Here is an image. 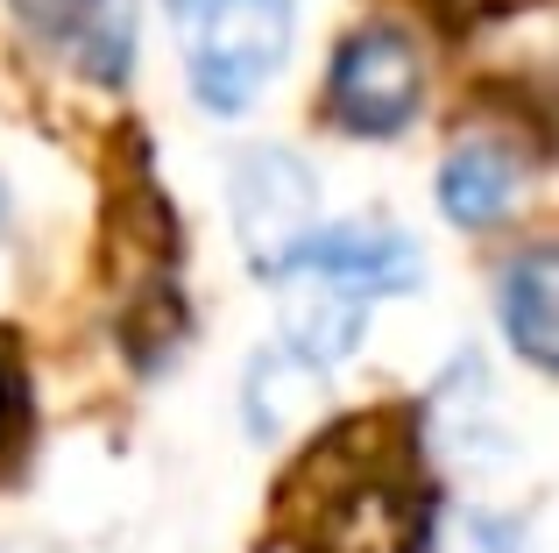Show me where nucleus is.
Instances as JSON below:
<instances>
[{"label":"nucleus","instance_id":"5","mask_svg":"<svg viewBox=\"0 0 559 553\" xmlns=\"http://www.w3.org/2000/svg\"><path fill=\"white\" fill-rule=\"evenodd\" d=\"M312 213H319L312 170L290 150H248L234 164V235H241V256L262 276H276L284 256L312 235Z\"/></svg>","mask_w":559,"mask_h":553},{"label":"nucleus","instance_id":"3","mask_svg":"<svg viewBox=\"0 0 559 553\" xmlns=\"http://www.w3.org/2000/svg\"><path fill=\"white\" fill-rule=\"evenodd\" d=\"M170 28L185 43L199 107L241 114L290 50V0H170Z\"/></svg>","mask_w":559,"mask_h":553},{"label":"nucleus","instance_id":"6","mask_svg":"<svg viewBox=\"0 0 559 553\" xmlns=\"http://www.w3.org/2000/svg\"><path fill=\"white\" fill-rule=\"evenodd\" d=\"M36 36L85 79H128L135 64V0H28Z\"/></svg>","mask_w":559,"mask_h":553},{"label":"nucleus","instance_id":"10","mask_svg":"<svg viewBox=\"0 0 559 553\" xmlns=\"http://www.w3.org/2000/svg\"><path fill=\"white\" fill-rule=\"evenodd\" d=\"M8 440H14V384L0 369V455H8Z\"/></svg>","mask_w":559,"mask_h":553},{"label":"nucleus","instance_id":"11","mask_svg":"<svg viewBox=\"0 0 559 553\" xmlns=\"http://www.w3.org/2000/svg\"><path fill=\"white\" fill-rule=\"evenodd\" d=\"M461 8H481V14H489V8H518V0H461Z\"/></svg>","mask_w":559,"mask_h":553},{"label":"nucleus","instance_id":"9","mask_svg":"<svg viewBox=\"0 0 559 553\" xmlns=\"http://www.w3.org/2000/svg\"><path fill=\"white\" fill-rule=\"evenodd\" d=\"M319 384H326V376L305 369V362H290V355H262L255 369H248V426H255L262 440L290 433V426H298V419L319 404Z\"/></svg>","mask_w":559,"mask_h":553},{"label":"nucleus","instance_id":"2","mask_svg":"<svg viewBox=\"0 0 559 553\" xmlns=\"http://www.w3.org/2000/svg\"><path fill=\"white\" fill-rule=\"evenodd\" d=\"M418 284V249L390 227H312L276 270V327L284 355L326 376L333 362L355 355L361 319L376 298Z\"/></svg>","mask_w":559,"mask_h":553},{"label":"nucleus","instance_id":"4","mask_svg":"<svg viewBox=\"0 0 559 553\" xmlns=\"http://www.w3.org/2000/svg\"><path fill=\"white\" fill-rule=\"evenodd\" d=\"M425 99V57L404 28H361V36L341 43L326 79V114L361 142L404 136L411 114Z\"/></svg>","mask_w":559,"mask_h":553},{"label":"nucleus","instance_id":"1","mask_svg":"<svg viewBox=\"0 0 559 553\" xmlns=\"http://www.w3.org/2000/svg\"><path fill=\"white\" fill-rule=\"evenodd\" d=\"M298 540L312 553H418L432 504L411 469V433L390 419L341 426L290 483Z\"/></svg>","mask_w":559,"mask_h":553},{"label":"nucleus","instance_id":"8","mask_svg":"<svg viewBox=\"0 0 559 553\" xmlns=\"http://www.w3.org/2000/svg\"><path fill=\"white\" fill-rule=\"evenodd\" d=\"M496 313H503V333L518 341V355L532 362V369H552V313H559V263L552 249H524L518 263L503 270V284H496Z\"/></svg>","mask_w":559,"mask_h":553},{"label":"nucleus","instance_id":"7","mask_svg":"<svg viewBox=\"0 0 559 553\" xmlns=\"http://www.w3.org/2000/svg\"><path fill=\"white\" fill-rule=\"evenodd\" d=\"M518 199H524V164H518V150H503V142H467V150H453L447 170H439V207H447L461 227L503 221Z\"/></svg>","mask_w":559,"mask_h":553}]
</instances>
